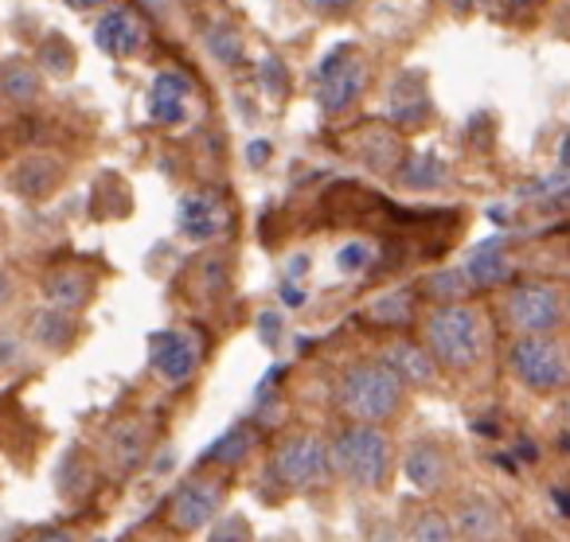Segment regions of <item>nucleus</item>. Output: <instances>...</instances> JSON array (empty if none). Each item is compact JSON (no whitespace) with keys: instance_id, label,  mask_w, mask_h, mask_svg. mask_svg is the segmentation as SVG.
<instances>
[{"instance_id":"f257e3e1","label":"nucleus","mask_w":570,"mask_h":542,"mask_svg":"<svg viewBox=\"0 0 570 542\" xmlns=\"http://www.w3.org/2000/svg\"><path fill=\"white\" fill-rule=\"evenodd\" d=\"M422 347L453 375L476 371L492 352V324L476 305H438L422 324Z\"/></svg>"},{"instance_id":"f03ea898","label":"nucleus","mask_w":570,"mask_h":542,"mask_svg":"<svg viewBox=\"0 0 570 542\" xmlns=\"http://www.w3.org/2000/svg\"><path fill=\"white\" fill-rule=\"evenodd\" d=\"M403 402L406 386L383 359L356 363L336 386V406L344 417H352V425H387L391 417H399Z\"/></svg>"},{"instance_id":"7ed1b4c3","label":"nucleus","mask_w":570,"mask_h":542,"mask_svg":"<svg viewBox=\"0 0 570 542\" xmlns=\"http://www.w3.org/2000/svg\"><path fill=\"white\" fill-rule=\"evenodd\" d=\"M333 472L352 487L380 492L395 469V445L380 425H348L336 441H328Z\"/></svg>"},{"instance_id":"20e7f679","label":"nucleus","mask_w":570,"mask_h":542,"mask_svg":"<svg viewBox=\"0 0 570 542\" xmlns=\"http://www.w3.org/2000/svg\"><path fill=\"white\" fill-rule=\"evenodd\" d=\"M508 367L531 394H559L570 386V352L554 336H520L508 352Z\"/></svg>"},{"instance_id":"39448f33","label":"nucleus","mask_w":570,"mask_h":542,"mask_svg":"<svg viewBox=\"0 0 570 542\" xmlns=\"http://www.w3.org/2000/svg\"><path fill=\"white\" fill-rule=\"evenodd\" d=\"M269 476L289 492H313L333 476V456H328V441L317 433H294L282 437L269 453Z\"/></svg>"},{"instance_id":"423d86ee","label":"nucleus","mask_w":570,"mask_h":542,"mask_svg":"<svg viewBox=\"0 0 570 542\" xmlns=\"http://www.w3.org/2000/svg\"><path fill=\"white\" fill-rule=\"evenodd\" d=\"M223 500H227V480L219 476V472H191V476H184L180 484H176V492L168 495V526H173L176 534H191V531H204V526H212L215 519H219V507Z\"/></svg>"},{"instance_id":"0eeeda50","label":"nucleus","mask_w":570,"mask_h":542,"mask_svg":"<svg viewBox=\"0 0 570 542\" xmlns=\"http://www.w3.org/2000/svg\"><path fill=\"white\" fill-rule=\"evenodd\" d=\"M367 87V63L356 48H336L317 67V106L325 114H348Z\"/></svg>"},{"instance_id":"6e6552de","label":"nucleus","mask_w":570,"mask_h":542,"mask_svg":"<svg viewBox=\"0 0 570 542\" xmlns=\"http://www.w3.org/2000/svg\"><path fill=\"white\" fill-rule=\"evenodd\" d=\"M204 367V339L196 332L165 328L149 336V371L165 386H188Z\"/></svg>"},{"instance_id":"1a4fd4ad","label":"nucleus","mask_w":570,"mask_h":542,"mask_svg":"<svg viewBox=\"0 0 570 542\" xmlns=\"http://www.w3.org/2000/svg\"><path fill=\"white\" fill-rule=\"evenodd\" d=\"M508 321L520 336H551L567 316L562 293L547 282H520L508 293Z\"/></svg>"},{"instance_id":"9d476101","label":"nucleus","mask_w":570,"mask_h":542,"mask_svg":"<svg viewBox=\"0 0 570 542\" xmlns=\"http://www.w3.org/2000/svg\"><path fill=\"white\" fill-rule=\"evenodd\" d=\"M149 449H153V422L141 414H126L106 425L102 456H98V461H102V469L110 472V476L126 480L149 461Z\"/></svg>"},{"instance_id":"9b49d317","label":"nucleus","mask_w":570,"mask_h":542,"mask_svg":"<svg viewBox=\"0 0 570 542\" xmlns=\"http://www.w3.org/2000/svg\"><path fill=\"white\" fill-rule=\"evenodd\" d=\"M458 542H504L508 539V511L492 492H465L458 507L450 511Z\"/></svg>"},{"instance_id":"f8f14e48","label":"nucleus","mask_w":570,"mask_h":542,"mask_svg":"<svg viewBox=\"0 0 570 542\" xmlns=\"http://www.w3.org/2000/svg\"><path fill=\"white\" fill-rule=\"evenodd\" d=\"M399 469H403L406 484H411L419 495H438V492H445V487L453 484V472H458V464H453L450 445H442V441H434V437H422V441H414V445L406 449Z\"/></svg>"},{"instance_id":"ddd939ff","label":"nucleus","mask_w":570,"mask_h":542,"mask_svg":"<svg viewBox=\"0 0 570 542\" xmlns=\"http://www.w3.org/2000/svg\"><path fill=\"white\" fill-rule=\"evenodd\" d=\"M98 476H102V461H98V453H90L87 445H67L63 456H59V469H56V492L63 503H71V507H79V503H87L90 495H95L98 487Z\"/></svg>"},{"instance_id":"4468645a","label":"nucleus","mask_w":570,"mask_h":542,"mask_svg":"<svg viewBox=\"0 0 570 542\" xmlns=\"http://www.w3.org/2000/svg\"><path fill=\"white\" fill-rule=\"evenodd\" d=\"M230 215L227 207H223L219 196H212V191H188V196L180 199V211H176V227H180L184 238H191V243H215V238L227 230Z\"/></svg>"},{"instance_id":"2eb2a0df","label":"nucleus","mask_w":570,"mask_h":542,"mask_svg":"<svg viewBox=\"0 0 570 542\" xmlns=\"http://www.w3.org/2000/svg\"><path fill=\"white\" fill-rule=\"evenodd\" d=\"M145 20L134 9H106L95 24V43L110 59H134L145 48Z\"/></svg>"},{"instance_id":"dca6fc26","label":"nucleus","mask_w":570,"mask_h":542,"mask_svg":"<svg viewBox=\"0 0 570 542\" xmlns=\"http://www.w3.org/2000/svg\"><path fill=\"white\" fill-rule=\"evenodd\" d=\"M383 363H387L391 371L399 375V383L406 386V391H430V386L438 383V363L434 355L426 352L422 344H411V339H399V344H387L380 355Z\"/></svg>"},{"instance_id":"f3484780","label":"nucleus","mask_w":570,"mask_h":542,"mask_svg":"<svg viewBox=\"0 0 570 542\" xmlns=\"http://www.w3.org/2000/svg\"><path fill=\"white\" fill-rule=\"evenodd\" d=\"M188 98H191V79L180 71H160L149 87V118L153 126H180L188 118Z\"/></svg>"},{"instance_id":"a211bd4d","label":"nucleus","mask_w":570,"mask_h":542,"mask_svg":"<svg viewBox=\"0 0 570 542\" xmlns=\"http://www.w3.org/2000/svg\"><path fill=\"white\" fill-rule=\"evenodd\" d=\"M63 176H67L63 160L51 157V152H32V157H24L12 168V191L24 199H48L59 191Z\"/></svg>"},{"instance_id":"6ab92c4d","label":"nucleus","mask_w":570,"mask_h":542,"mask_svg":"<svg viewBox=\"0 0 570 542\" xmlns=\"http://www.w3.org/2000/svg\"><path fill=\"white\" fill-rule=\"evenodd\" d=\"M82 332V321L75 313H63V308H40V313L32 316V324H28V339H32L40 352L48 355H63L75 347V339H79Z\"/></svg>"},{"instance_id":"aec40b11","label":"nucleus","mask_w":570,"mask_h":542,"mask_svg":"<svg viewBox=\"0 0 570 542\" xmlns=\"http://www.w3.org/2000/svg\"><path fill=\"white\" fill-rule=\"evenodd\" d=\"M43 297H48L51 308H63V313L79 316L82 308L95 300V277L87 269H75V266H59L43 277Z\"/></svg>"},{"instance_id":"412c9836","label":"nucleus","mask_w":570,"mask_h":542,"mask_svg":"<svg viewBox=\"0 0 570 542\" xmlns=\"http://www.w3.org/2000/svg\"><path fill=\"white\" fill-rule=\"evenodd\" d=\"M387 114L395 126H422L430 118V90H426V79L422 75H411L403 71L391 87V98H387Z\"/></svg>"},{"instance_id":"4be33fe9","label":"nucleus","mask_w":570,"mask_h":542,"mask_svg":"<svg viewBox=\"0 0 570 542\" xmlns=\"http://www.w3.org/2000/svg\"><path fill=\"white\" fill-rule=\"evenodd\" d=\"M403 534L406 542H458L450 511H442L438 503H406Z\"/></svg>"},{"instance_id":"5701e85b","label":"nucleus","mask_w":570,"mask_h":542,"mask_svg":"<svg viewBox=\"0 0 570 542\" xmlns=\"http://www.w3.org/2000/svg\"><path fill=\"white\" fill-rule=\"evenodd\" d=\"M0 95L17 106H32L43 98V71L28 59L12 56L0 63Z\"/></svg>"},{"instance_id":"b1692460","label":"nucleus","mask_w":570,"mask_h":542,"mask_svg":"<svg viewBox=\"0 0 570 542\" xmlns=\"http://www.w3.org/2000/svg\"><path fill=\"white\" fill-rule=\"evenodd\" d=\"M254 445H258V430H254L250 422H235L227 433H219V437L207 445L204 453V464H219V469H238V464L250 461Z\"/></svg>"},{"instance_id":"393cba45","label":"nucleus","mask_w":570,"mask_h":542,"mask_svg":"<svg viewBox=\"0 0 570 542\" xmlns=\"http://www.w3.org/2000/svg\"><path fill=\"white\" fill-rule=\"evenodd\" d=\"M469 282L473 289H497V285L508 282V246L500 238H489L481 243L473 254H469V266H465Z\"/></svg>"},{"instance_id":"a878e982","label":"nucleus","mask_w":570,"mask_h":542,"mask_svg":"<svg viewBox=\"0 0 570 542\" xmlns=\"http://www.w3.org/2000/svg\"><path fill=\"white\" fill-rule=\"evenodd\" d=\"M395 180L411 191H430V188H442L450 180V165H445L438 152L422 149V152H406V160L399 165Z\"/></svg>"},{"instance_id":"bb28decb","label":"nucleus","mask_w":570,"mask_h":542,"mask_svg":"<svg viewBox=\"0 0 570 542\" xmlns=\"http://www.w3.org/2000/svg\"><path fill=\"white\" fill-rule=\"evenodd\" d=\"M360 157L372 173H399V165L406 160L403 141H399L395 129H367L364 141H360Z\"/></svg>"},{"instance_id":"cd10ccee","label":"nucleus","mask_w":570,"mask_h":542,"mask_svg":"<svg viewBox=\"0 0 570 542\" xmlns=\"http://www.w3.org/2000/svg\"><path fill=\"white\" fill-rule=\"evenodd\" d=\"M414 313V297L411 289H391V293H380L375 300H367V321L380 324V328H399L406 324Z\"/></svg>"},{"instance_id":"c85d7f7f","label":"nucleus","mask_w":570,"mask_h":542,"mask_svg":"<svg viewBox=\"0 0 570 542\" xmlns=\"http://www.w3.org/2000/svg\"><path fill=\"white\" fill-rule=\"evenodd\" d=\"M75 48L63 40V36H48V40L36 48V67H40L43 75H56V79H67V75H75Z\"/></svg>"},{"instance_id":"c756f323","label":"nucleus","mask_w":570,"mask_h":542,"mask_svg":"<svg viewBox=\"0 0 570 542\" xmlns=\"http://www.w3.org/2000/svg\"><path fill=\"white\" fill-rule=\"evenodd\" d=\"M204 43H207V51H212V59H219V63H227V67H235L246 51L238 28H230L227 20H215V24L204 32Z\"/></svg>"},{"instance_id":"7c9ffc66","label":"nucleus","mask_w":570,"mask_h":542,"mask_svg":"<svg viewBox=\"0 0 570 542\" xmlns=\"http://www.w3.org/2000/svg\"><path fill=\"white\" fill-rule=\"evenodd\" d=\"M473 289L469 274H458V269H442V274H430L426 293L438 300V305H465V293Z\"/></svg>"},{"instance_id":"2f4dec72","label":"nucleus","mask_w":570,"mask_h":542,"mask_svg":"<svg viewBox=\"0 0 570 542\" xmlns=\"http://www.w3.org/2000/svg\"><path fill=\"white\" fill-rule=\"evenodd\" d=\"M207 542H254V526L243 511H227L207 526Z\"/></svg>"},{"instance_id":"473e14b6","label":"nucleus","mask_w":570,"mask_h":542,"mask_svg":"<svg viewBox=\"0 0 570 542\" xmlns=\"http://www.w3.org/2000/svg\"><path fill=\"white\" fill-rule=\"evenodd\" d=\"M364 539L367 542H406L403 523L387 515H364Z\"/></svg>"},{"instance_id":"72a5a7b5","label":"nucleus","mask_w":570,"mask_h":542,"mask_svg":"<svg viewBox=\"0 0 570 542\" xmlns=\"http://www.w3.org/2000/svg\"><path fill=\"white\" fill-rule=\"evenodd\" d=\"M375 258V250L367 243H344L341 254H336V266L344 269V274H360V269H367Z\"/></svg>"},{"instance_id":"f704fd0d","label":"nucleus","mask_w":570,"mask_h":542,"mask_svg":"<svg viewBox=\"0 0 570 542\" xmlns=\"http://www.w3.org/2000/svg\"><path fill=\"white\" fill-rule=\"evenodd\" d=\"M258 79H262V87H266L269 95H282V90L289 87V71H285V67L277 63L274 56H266L258 63Z\"/></svg>"},{"instance_id":"c9c22d12","label":"nucleus","mask_w":570,"mask_h":542,"mask_svg":"<svg viewBox=\"0 0 570 542\" xmlns=\"http://www.w3.org/2000/svg\"><path fill=\"white\" fill-rule=\"evenodd\" d=\"M20 359H24V344L12 332H0V371L17 367Z\"/></svg>"},{"instance_id":"e433bc0d","label":"nucleus","mask_w":570,"mask_h":542,"mask_svg":"<svg viewBox=\"0 0 570 542\" xmlns=\"http://www.w3.org/2000/svg\"><path fill=\"white\" fill-rule=\"evenodd\" d=\"M313 12H321V17H344V12L356 4V0H305Z\"/></svg>"},{"instance_id":"4c0bfd02","label":"nucleus","mask_w":570,"mask_h":542,"mask_svg":"<svg viewBox=\"0 0 570 542\" xmlns=\"http://www.w3.org/2000/svg\"><path fill=\"white\" fill-rule=\"evenodd\" d=\"M28 542H79V534L67 531V526H48V531L32 534V539H28Z\"/></svg>"},{"instance_id":"58836bf2","label":"nucleus","mask_w":570,"mask_h":542,"mask_svg":"<svg viewBox=\"0 0 570 542\" xmlns=\"http://www.w3.org/2000/svg\"><path fill=\"white\" fill-rule=\"evenodd\" d=\"M17 300V277L9 274V269H0V313Z\"/></svg>"},{"instance_id":"ea45409f","label":"nucleus","mask_w":570,"mask_h":542,"mask_svg":"<svg viewBox=\"0 0 570 542\" xmlns=\"http://www.w3.org/2000/svg\"><path fill=\"white\" fill-rule=\"evenodd\" d=\"M266 160H269V141H250V145H246V165L262 168Z\"/></svg>"},{"instance_id":"a19ab883","label":"nucleus","mask_w":570,"mask_h":542,"mask_svg":"<svg viewBox=\"0 0 570 542\" xmlns=\"http://www.w3.org/2000/svg\"><path fill=\"white\" fill-rule=\"evenodd\" d=\"M258 328H262V336H266V344H277V313H266V316H262Z\"/></svg>"},{"instance_id":"79ce46f5","label":"nucleus","mask_w":570,"mask_h":542,"mask_svg":"<svg viewBox=\"0 0 570 542\" xmlns=\"http://www.w3.org/2000/svg\"><path fill=\"white\" fill-rule=\"evenodd\" d=\"M63 4H71L75 12H90V9H98V4H106V0H63Z\"/></svg>"},{"instance_id":"37998d69","label":"nucleus","mask_w":570,"mask_h":542,"mask_svg":"<svg viewBox=\"0 0 570 542\" xmlns=\"http://www.w3.org/2000/svg\"><path fill=\"white\" fill-rule=\"evenodd\" d=\"M554 503H559V511H567V515H570V492H562V487H554Z\"/></svg>"},{"instance_id":"c03bdc74","label":"nucleus","mask_w":570,"mask_h":542,"mask_svg":"<svg viewBox=\"0 0 570 542\" xmlns=\"http://www.w3.org/2000/svg\"><path fill=\"white\" fill-rule=\"evenodd\" d=\"M559 160H562V165L570 168V134L562 137V145H559Z\"/></svg>"},{"instance_id":"a18cd8bd","label":"nucleus","mask_w":570,"mask_h":542,"mask_svg":"<svg viewBox=\"0 0 570 542\" xmlns=\"http://www.w3.org/2000/svg\"><path fill=\"white\" fill-rule=\"evenodd\" d=\"M473 4H481V0H453V9H458V12H465V9H473Z\"/></svg>"},{"instance_id":"49530a36","label":"nucleus","mask_w":570,"mask_h":542,"mask_svg":"<svg viewBox=\"0 0 570 542\" xmlns=\"http://www.w3.org/2000/svg\"><path fill=\"white\" fill-rule=\"evenodd\" d=\"M9 235V219H4V211H0V238Z\"/></svg>"},{"instance_id":"de8ad7c7","label":"nucleus","mask_w":570,"mask_h":542,"mask_svg":"<svg viewBox=\"0 0 570 542\" xmlns=\"http://www.w3.org/2000/svg\"><path fill=\"white\" fill-rule=\"evenodd\" d=\"M562 417H567V425H570V398H567V406H562Z\"/></svg>"}]
</instances>
